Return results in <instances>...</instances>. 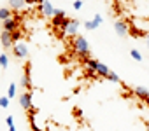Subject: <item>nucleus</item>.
I'll use <instances>...</instances> for the list:
<instances>
[{
  "label": "nucleus",
  "instance_id": "obj_28",
  "mask_svg": "<svg viewBox=\"0 0 149 131\" xmlns=\"http://www.w3.org/2000/svg\"><path fill=\"white\" fill-rule=\"evenodd\" d=\"M114 2H119V0H114Z\"/></svg>",
  "mask_w": 149,
  "mask_h": 131
},
{
  "label": "nucleus",
  "instance_id": "obj_15",
  "mask_svg": "<svg viewBox=\"0 0 149 131\" xmlns=\"http://www.w3.org/2000/svg\"><path fill=\"white\" fill-rule=\"evenodd\" d=\"M11 37H13V42H19L23 39V33L19 30H14V32H11Z\"/></svg>",
  "mask_w": 149,
  "mask_h": 131
},
{
  "label": "nucleus",
  "instance_id": "obj_7",
  "mask_svg": "<svg viewBox=\"0 0 149 131\" xmlns=\"http://www.w3.org/2000/svg\"><path fill=\"white\" fill-rule=\"evenodd\" d=\"M0 42H2V46H4L6 49H9V47H13V46H14V42H13V37H11V32H7V30H4V32H2V35H0Z\"/></svg>",
  "mask_w": 149,
  "mask_h": 131
},
{
  "label": "nucleus",
  "instance_id": "obj_25",
  "mask_svg": "<svg viewBox=\"0 0 149 131\" xmlns=\"http://www.w3.org/2000/svg\"><path fill=\"white\" fill-rule=\"evenodd\" d=\"M146 44H147V47H149V37H147V39H146Z\"/></svg>",
  "mask_w": 149,
  "mask_h": 131
},
{
  "label": "nucleus",
  "instance_id": "obj_6",
  "mask_svg": "<svg viewBox=\"0 0 149 131\" xmlns=\"http://www.w3.org/2000/svg\"><path fill=\"white\" fill-rule=\"evenodd\" d=\"M19 105H21L25 110H30V108H32V93H21V96H19Z\"/></svg>",
  "mask_w": 149,
  "mask_h": 131
},
{
  "label": "nucleus",
  "instance_id": "obj_5",
  "mask_svg": "<svg viewBox=\"0 0 149 131\" xmlns=\"http://www.w3.org/2000/svg\"><path fill=\"white\" fill-rule=\"evenodd\" d=\"M18 25H19V23H18L13 16L2 21V28H4V30H7V32H14V30H18Z\"/></svg>",
  "mask_w": 149,
  "mask_h": 131
},
{
  "label": "nucleus",
  "instance_id": "obj_16",
  "mask_svg": "<svg viewBox=\"0 0 149 131\" xmlns=\"http://www.w3.org/2000/svg\"><path fill=\"white\" fill-rule=\"evenodd\" d=\"M7 96H9L11 100L16 96V84H14V82H11V84H9V89H7Z\"/></svg>",
  "mask_w": 149,
  "mask_h": 131
},
{
  "label": "nucleus",
  "instance_id": "obj_17",
  "mask_svg": "<svg viewBox=\"0 0 149 131\" xmlns=\"http://www.w3.org/2000/svg\"><path fill=\"white\" fill-rule=\"evenodd\" d=\"M107 79L111 81V82H116V84H121V79L114 74V72H109V75H107Z\"/></svg>",
  "mask_w": 149,
  "mask_h": 131
},
{
  "label": "nucleus",
  "instance_id": "obj_21",
  "mask_svg": "<svg viewBox=\"0 0 149 131\" xmlns=\"http://www.w3.org/2000/svg\"><path fill=\"white\" fill-rule=\"evenodd\" d=\"M81 7H83V0H74V9L81 11Z\"/></svg>",
  "mask_w": 149,
  "mask_h": 131
},
{
  "label": "nucleus",
  "instance_id": "obj_1",
  "mask_svg": "<svg viewBox=\"0 0 149 131\" xmlns=\"http://www.w3.org/2000/svg\"><path fill=\"white\" fill-rule=\"evenodd\" d=\"M74 51L83 58H86L90 54V44L83 35H74Z\"/></svg>",
  "mask_w": 149,
  "mask_h": 131
},
{
  "label": "nucleus",
  "instance_id": "obj_24",
  "mask_svg": "<svg viewBox=\"0 0 149 131\" xmlns=\"http://www.w3.org/2000/svg\"><path fill=\"white\" fill-rule=\"evenodd\" d=\"M9 131H16V128H14V124H13V126H9Z\"/></svg>",
  "mask_w": 149,
  "mask_h": 131
},
{
  "label": "nucleus",
  "instance_id": "obj_18",
  "mask_svg": "<svg viewBox=\"0 0 149 131\" xmlns=\"http://www.w3.org/2000/svg\"><path fill=\"white\" fill-rule=\"evenodd\" d=\"M7 18H11V9H0V19H7Z\"/></svg>",
  "mask_w": 149,
  "mask_h": 131
},
{
  "label": "nucleus",
  "instance_id": "obj_27",
  "mask_svg": "<svg viewBox=\"0 0 149 131\" xmlns=\"http://www.w3.org/2000/svg\"><path fill=\"white\" fill-rule=\"evenodd\" d=\"M146 103H147V105H149V98H146Z\"/></svg>",
  "mask_w": 149,
  "mask_h": 131
},
{
  "label": "nucleus",
  "instance_id": "obj_23",
  "mask_svg": "<svg viewBox=\"0 0 149 131\" xmlns=\"http://www.w3.org/2000/svg\"><path fill=\"white\" fill-rule=\"evenodd\" d=\"M132 32H133V33H135V35H144V33H142V32H140V30H137V28H133V30H132Z\"/></svg>",
  "mask_w": 149,
  "mask_h": 131
},
{
  "label": "nucleus",
  "instance_id": "obj_26",
  "mask_svg": "<svg viewBox=\"0 0 149 131\" xmlns=\"http://www.w3.org/2000/svg\"><path fill=\"white\" fill-rule=\"evenodd\" d=\"M42 2H44V0H37V4H42Z\"/></svg>",
  "mask_w": 149,
  "mask_h": 131
},
{
  "label": "nucleus",
  "instance_id": "obj_8",
  "mask_svg": "<svg viewBox=\"0 0 149 131\" xmlns=\"http://www.w3.org/2000/svg\"><path fill=\"white\" fill-rule=\"evenodd\" d=\"M79 25H81V23H79L77 19H70V23H68V26H67L65 33H67V35H72V37H74V35H77Z\"/></svg>",
  "mask_w": 149,
  "mask_h": 131
},
{
  "label": "nucleus",
  "instance_id": "obj_3",
  "mask_svg": "<svg viewBox=\"0 0 149 131\" xmlns=\"http://www.w3.org/2000/svg\"><path fill=\"white\" fill-rule=\"evenodd\" d=\"M46 18H53L56 12H58V9H54L53 7V4L51 2H47V0H44V2H42V11H40Z\"/></svg>",
  "mask_w": 149,
  "mask_h": 131
},
{
  "label": "nucleus",
  "instance_id": "obj_29",
  "mask_svg": "<svg viewBox=\"0 0 149 131\" xmlns=\"http://www.w3.org/2000/svg\"><path fill=\"white\" fill-rule=\"evenodd\" d=\"M40 131H42V129H40Z\"/></svg>",
  "mask_w": 149,
  "mask_h": 131
},
{
  "label": "nucleus",
  "instance_id": "obj_4",
  "mask_svg": "<svg viewBox=\"0 0 149 131\" xmlns=\"http://www.w3.org/2000/svg\"><path fill=\"white\" fill-rule=\"evenodd\" d=\"M114 30H116V33H118L119 37H126V35H128V25H126L123 19H118V21L114 23Z\"/></svg>",
  "mask_w": 149,
  "mask_h": 131
},
{
  "label": "nucleus",
  "instance_id": "obj_14",
  "mask_svg": "<svg viewBox=\"0 0 149 131\" xmlns=\"http://www.w3.org/2000/svg\"><path fill=\"white\" fill-rule=\"evenodd\" d=\"M30 84H32V82H30V72L26 70V72H25V75H23V79H21V86L28 89V88H30Z\"/></svg>",
  "mask_w": 149,
  "mask_h": 131
},
{
  "label": "nucleus",
  "instance_id": "obj_2",
  "mask_svg": "<svg viewBox=\"0 0 149 131\" xmlns=\"http://www.w3.org/2000/svg\"><path fill=\"white\" fill-rule=\"evenodd\" d=\"M13 54H14V58H18V59H25L26 56H28V47H26V44L25 42H14V46H13Z\"/></svg>",
  "mask_w": 149,
  "mask_h": 131
},
{
  "label": "nucleus",
  "instance_id": "obj_9",
  "mask_svg": "<svg viewBox=\"0 0 149 131\" xmlns=\"http://www.w3.org/2000/svg\"><path fill=\"white\" fill-rule=\"evenodd\" d=\"M100 23H102V16H100V14H95V18H93L91 21H86V23H84V28H86V30H95V28L100 26Z\"/></svg>",
  "mask_w": 149,
  "mask_h": 131
},
{
  "label": "nucleus",
  "instance_id": "obj_20",
  "mask_svg": "<svg viewBox=\"0 0 149 131\" xmlns=\"http://www.w3.org/2000/svg\"><path fill=\"white\" fill-rule=\"evenodd\" d=\"M9 96H2V98H0V107H2V108H7L9 107Z\"/></svg>",
  "mask_w": 149,
  "mask_h": 131
},
{
  "label": "nucleus",
  "instance_id": "obj_11",
  "mask_svg": "<svg viewBox=\"0 0 149 131\" xmlns=\"http://www.w3.org/2000/svg\"><path fill=\"white\" fill-rule=\"evenodd\" d=\"M109 72H111V70H109V67H107V65H104V63H100V65H98L97 74H98L100 77H107V75H109Z\"/></svg>",
  "mask_w": 149,
  "mask_h": 131
},
{
  "label": "nucleus",
  "instance_id": "obj_19",
  "mask_svg": "<svg viewBox=\"0 0 149 131\" xmlns=\"http://www.w3.org/2000/svg\"><path fill=\"white\" fill-rule=\"evenodd\" d=\"M130 54H132V58H133V59H137V61H142V54H140L137 49H132V51H130Z\"/></svg>",
  "mask_w": 149,
  "mask_h": 131
},
{
  "label": "nucleus",
  "instance_id": "obj_10",
  "mask_svg": "<svg viewBox=\"0 0 149 131\" xmlns=\"http://www.w3.org/2000/svg\"><path fill=\"white\" fill-rule=\"evenodd\" d=\"M133 93H135L139 98H142V100L149 98V91H147L146 88H142V86H135V88H133Z\"/></svg>",
  "mask_w": 149,
  "mask_h": 131
},
{
  "label": "nucleus",
  "instance_id": "obj_12",
  "mask_svg": "<svg viewBox=\"0 0 149 131\" xmlns=\"http://www.w3.org/2000/svg\"><path fill=\"white\" fill-rule=\"evenodd\" d=\"M25 4H26V0H9L11 9H23Z\"/></svg>",
  "mask_w": 149,
  "mask_h": 131
},
{
  "label": "nucleus",
  "instance_id": "obj_22",
  "mask_svg": "<svg viewBox=\"0 0 149 131\" xmlns=\"http://www.w3.org/2000/svg\"><path fill=\"white\" fill-rule=\"evenodd\" d=\"M6 122H7V128H9V126H13V124H14V117H13V115H7Z\"/></svg>",
  "mask_w": 149,
  "mask_h": 131
},
{
  "label": "nucleus",
  "instance_id": "obj_13",
  "mask_svg": "<svg viewBox=\"0 0 149 131\" xmlns=\"http://www.w3.org/2000/svg\"><path fill=\"white\" fill-rule=\"evenodd\" d=\"M0 67H2L4 70L9 67V58H7V54H6V52H2V54H0Z\"/></svg>",
  "mask_w": 149,
  "mask_h": 131
}]
</instances>
